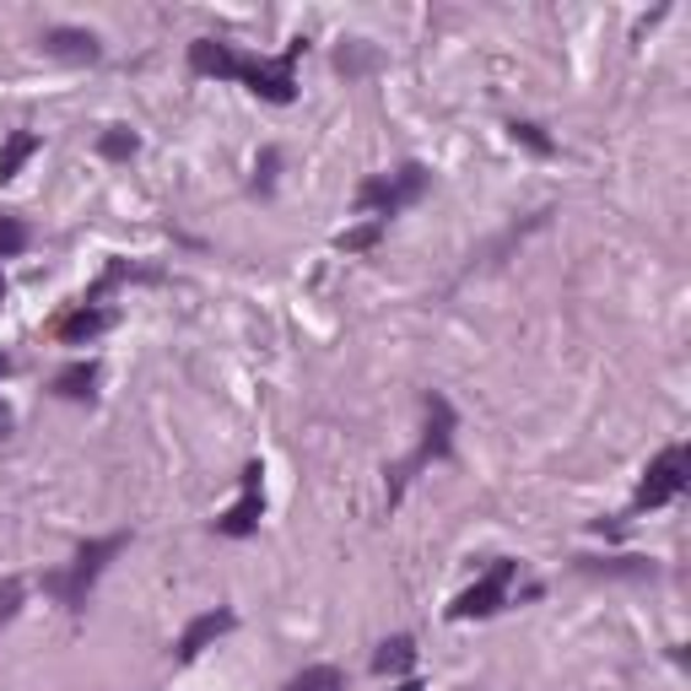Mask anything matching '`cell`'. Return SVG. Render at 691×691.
<instances>
[{
  "instance_id": "cell-7",
  "label": "cell",
  "mask_w": 691,
  "mask_h": 691,
  "mask_svg": "<svg viewBox=\"0 0 691 691\" xmlns=\"http://www.w3.org/2000/svg\"><path fill=\"white\" fill-rule=\"evenodd\" d=\"M259 476H265L259 465H249V470H244V492H238V503L216 519V535H227V540H244V535H254V530H259V513H265Z\"/></svg>"
},
{
  "instance_id": "cell-1",
  "label": "cell",
  "mask_w": 691,
  "mask_h": 691,
  "mask_svg": "<svg viewBox=\"0 0 691 691\" xmlns=\"http://www.w3.org/2000/svg\"><path fill=\"white\" fill-rule=\"evenodd\" d=\"M125 546H130V535H103V540H87V546L76 551V562L49 578V589L60 594L70 611H81V605H87V589L98 583V572L109 567V557H120Z\"/></svg>"
},
{
  "instance_id": "cell-9",
  "label": "cell",
  "mask_w": 691,
  "mask_h": 691,
  "mask_svg": "<svg viewBox=\"0 0 691 691\" xmlns=\"http://www.w3.org/2000/svg\"><path fill=\"white\" fill-rule=\"evenodd\" d=\"M233 627H238L233 611H205V616H194V622L185 627V637H179V659H200L216 637H227Z\"/></svg>"
},
{
  "instance_id": "cell-6",
  "label": "cell",
  "mask_w": 691,
  "mask_h": 691,
  "mask_svg": "<svg viewBox=\"0 0 691 691\" xmlns=\"http://www.w3.org/2000/svg\"><path fill=\"white\" fill-rule=\"evenodd\" d=\"M448 448H454V411H448V400H443V394H427V438H422V448L405 459L400 481H411V470H422L427 459H443Z\"/></svg>"
},
{
  "instance_id": "cell-3",
  "label": "cell",
  "mask_w": 691,
  "mask_h": 691,
  "mask_svg": "<svg viewBox=\"0 0 691 691\" xmlns=\"http://www.w3.org/2000/svg\"><path fill=\"white\" fill-rule=\"evenodd\" d=\"M687 470H691L687 443H670V448L648 465V476H643V487H637L632 508L643 513V508H665L670 498H681V492H687Z\"/></svg>"
},
{
  "instance_id": "cell-5",
  "label": "cell",
  "mask_w": 691,
  "mask_h": 691,
  "mask_svg": "<svg viewBox=\"0 0 691 691\" xmlns=\"http://www.w3.org/2000/svg\"><path fill=\"white\" fill-rule=\"evenodd\" d=\"M508 583H513V562H498L487 578H476L454 605H448V616L454 622H476V616H492V611H503L508 600Z\"/></svg>"
},
{
  "instance_id": "cell-2",
  "label": "cell",
  "mask_w": 691,
  "mask_h": 691,
  "mask_svg": "<svg viewBox=\"0 0 691 691\" xmlns=\"http://www.w3.org/2000/svg\"><path fill=\"white\" fill-rule=\"evenodd\" d=\"M427 179H433V174H427L422 163H405L400 174H378V179H368V185L357 189V205H363L374 222H383V216L416 205V200L427 194Z\"/></svg>"
},
{
  "instance_id": "cell-13",
  "label": "cell",
  "mask_w": 691,
  "mask_h": 691,
  "mask_svg": "<svg viewBox=\"0 0 691 691\" xmlns=\"http://www.w3.org/2000/svg\"><path fill=\"white\" fill-rule=\"evenodd\" d=\"M33 152H38V135L16 130V135H11L5 146H0V185H5V179H16V174H22V163H27Z\"/></svg>"
},
{
  "instance_id": "cell-15",
  "label": "cell",
  "mask_w": 691,
  "mask_h": 691,
  "mask_svg": "<svg viewBox=\"0 0 691 691\" xmlns=\"http://www.w3.org/2000/svg\"><path fill=\"white\" fill-rule=\"evenodd\" d=\"M378 238H383V222H357V227H346V233L335 238V249H341V254H363V249H374Z\"/></svg>"
},
{
  "instance_id": "cell-17",
  "label": "cell",
  "mask_w": 691,
  "mask_h": 691,
  "mask_svg": "<svg viewBox=\"0 0 691 691\" xmlns=\"http://www.w3.org/2000/svg\"><path fill=\"white\" fill-rule=\"evenodd\" d=\"M508 130H513V141H519V146H530L535 157H551V152H557V141H551L540 125H530V120H513Z\"/></svg>"
},
{
  "instance_id": "cell-19",
  "label": "cell",
  "mask_w": 691,
  "mask_h": 691,
  "mask_svg": "<svg viewBox=\"0 0 691 691\" xmlns=\"http://www.w3.org/2000/svg\"><path fill=\"white\" fill-rule=\"evenodd\" d=\"M22 594H27L22 578H0V622H11V616L22 611Z\"/></svg>"
},
{
  "instance_id": "cell-10",
  "label": "cell",
  "mask_w": 691,
  "mask_h": 691,
  "mask_svg": "<svg viewBox=\"0 0 691 691\" xmlns=\"http://www.w3.org/2000/svg\"><path fill=\"white\" fill-rule=\"evenodd\" d=\"M44 55H55V60H98V38L87 27H49L44 33Z\"/></svg>"
},
{
  "instance_id": "cell-4",
  "label": "cell",
  "mask_w": 691,
  "mask_h": 691,
  "mask_svg": "<svg viewBox=\"0 0 691 691\" xmlns=\"http://www.w3.org/2000/svg\"><path fill=\"white\" fill-rule=\"evenodd\" d=\"M298 49H303V44H292V49H287V55H276V60H249V55H244L238 81H249V92H259L265 103H292V98H298V81H292Z\"/></svg>"
},
{
  "instance_id": "cell-20",
  "label": "cell",
  "mask_w": 691,
  "mask_h": 691,
  "mask_svg": "<svg viewBox=\"0 0 691 691\" xmlns=\"http://www.w3.org/2000/svg\"><path fill=\"white\" fill-rule=\"evenodd\" d=\"M5 433H11V411L0 405V438H5Z\"/></svg>"
},
{
  "instance_id": "cell-22",
  "label": "cell",
  "mask_w": 691,
  "mask_h": 691,
  "mask_svg": "<svg viewBox=\"0 0 691 691\" xmlns=\"http://www.w3.org/2000/svg\"><path fill=\"white\" fill-rule=\"evenodd\" d=\"M5 368H11V363H5V357H0V378H5Z\"/></svg>"
},
{
  "instance_id": "cell-18",
  "label": "cell",
  "mask_w": 691,
  "mask_h": 691,
  "mask_svg": "<svg viewBox=\"0 0 691 691\" xmlns=\"http://www.w3.org/2000/svg\"><path fill=\"white\" fill-rule=\"evenodd\" d=\"M22 249H27V227H22V216H0V259H16Z\"/></svg>"
},
{
  "instance_id": "cell-8",
  "label": "cell",
  "mask_w": 691,
  "mask_h": 691,
  "mask_svg": "<svg viewBox=\"0 0 691 691\" xmlns=\"http://www.w3.org/2000/svg\"><path fill=\"white\" fill-rule=\"evenodd\" d=\"M238 65H244V55H238L233 44H216V38H194V44H189V70H200V76L238 81Z\"/></svg>"
},
{
  "instance_id": "cell-16",
  "label": "cell",
  "mask_w": 691,
  "mask_h": 691,
  "mask_svg": "<svg viewBox=\"0 0 691 691\" xmlns=\"http://www.w3.org/2000/svg\"><path fill=\"white\" fill-rule=\"evenodd\" d=\"M135 146H141V141H135L125 125H114V130H103V135H98V152H103L109 163H125V157H135Z\"/></svg>"
},
{
  "instance_id": "cell-14",
  "label": "cell",
  "mask_w": 691,
  "mask_h": 691,
  "mask_svg": "<svg viewBox=\"0 0 691 691\" xmlns=\"http://www.w3.org/2000/svg\"><path fill=\"white\" fill-rule=\"evenodd\" d=\"M92 383H98V363H70V368L55 378V394H60V400H87Z\"/></svg>"
},
{
  "instance_id": "cell-21",
  "label": "cell",
  "mask_w": 691,
  "mask_h": 691,
  "mask_svg": "<svg viewBox=\"0 0 691 691\" xmlns=\"http://www.w3.org/2000/svg\"><path fill=\"white\" fill-rule=\"evenodd\" d=\"M394 691H422V687H416V681H400V687H394Z\"/></svg>"
},
{
  "instance_id": "cell-11",
  "label": "cell",
  "mask_w": 691,
  "mask_h": 691,
  "mask_svg": "<svg viewBox=\"0 0 691 691\" xmlns=\"http://www.w3.org/2000/svg\"><path fill=\"white\" fill-rule=\"evenodd\" d=\"M114 324V314L109 309H98V303H81L76 314H65L55 330H60V341L65 346H81V341H92V335H103Z\"/></svg>"
},
{
  "instance_id": "cell-23",
  "label": "cell",
  "mask_w": 691,
  "mask_h": 691,
  "mask_svg": "<svg viewBox=\"0 0 691 691\" xmlns=\"http://www.w3.org/2000/svg\"><path fill=\"white\" fill-rule=\"evenodd\" d=\"M0 298H5V281H0Z\"/></svg>"
},
{
  "instance_id": "cell-12",
  "label": "cell",
  "mask_w": 691,
  "mask_h": 691,
  "mask_svg": "<svg viewBox=\"0 0 691 691\" xmlns=\"http://www.w3.org/2000/svg\"><path fill=\"white\" fill-rule=\"evenodd\" d=\"M411 665H416V643H411V637H389V643H378V654H374L378 676H405Z\"/></svg>"
}]
</instances>
